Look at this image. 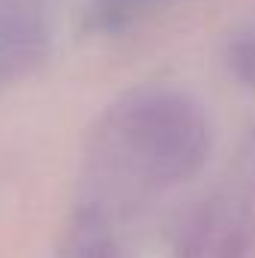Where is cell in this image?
<instances>
[{"label": "cell", "instance_id": "6da1fadb", "mask_svg": "<svg viewBox=\"0 0 255 258\" xmlns=\"http://www.w3.org/2000/svg\"><path fill=\"white\" fill-rule=\"evenodd\" d=\"M207 147L201 111L174 93H138L108 111L96 156L135 186L186 177Z\"/></svg>", "mask_w": 255, "mask_h": 258}, {"label": "cell", "instance_id": "7a4b0ae2", "mask_svg": "<svg viewBox=\"0 0 255 258\" xmlns=\"http://www.w3.org/2000/svg\"><path fill=\"white\" fill-rule=\"evenodd\" d=\"M252 237L249 207L231 195L207 198L189 216L180 258H243Z\"/></svg>", "mask_w": 255, "mask_h": 258}]
</instances>
